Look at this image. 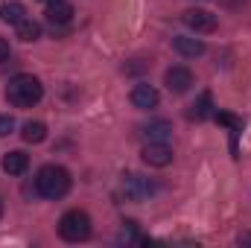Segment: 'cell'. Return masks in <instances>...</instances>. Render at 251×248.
<instances>
[{"mask_svg": "<svg viewBox=\"0 0 251 248\" xmlns=\"http://www.w3.org/2000/svg\"><path fill=\"white\" fill-rule=\"evenodd\" d=\"M173 47H176V53L184 56V59H196V56L204 53V41H201V38H193V35H178V38H173Z\"/></svg>", "mask_w": 251, "mask_h": 248, "instance_id": "obj_10", "label": "cell"}, {"mask_svg": "<svg viewBox=\"0 0 251 248\" xmlns=\"http://www.w3.org/2000/svg\"><path fill=\"white\" fill-rule=\"evenodd\" d=\"M15 131V120L9 114H0V137H9Z\"/></svg>", "mask_w": 251, "mask_h": 248, "instance_id": "obj_18", "label": "cell"}, {"mask_svg": "<svg viewBox=\"0 0 251 248\" xmlns=\"http://www.w3.org/2000/svg\"><path fill=\"white\" fill-rule=\"evenodd\" d=\"M164 82H167V88L173 91V94H187L190 85H193V73H190V67H170L167 73H164Z\"/></svg>", "mask_w": 251, "mask_h": 248, "instance_id": "obj_7", "label": "cell"}, {"mask_svg": "<svg viewBox=\"0 0 251 248\" xmlns=\"http://www.w3.org/2000/svg\"><path fill=\"white\" fill-rule=\"evenodd\" d=\"M21 137H24L26 143H44V140H47V125L38 123V120H29V123H24Z\"/></svg>", "mask_w": 251, "mask_h": 248, "instance_id": "obj_14", "label": "cell"}, {"mask_svg": "<svg viewBox=\"0 0 251 248\" xmlns=\"http://www.w3.org/2000/svg\"><path fill=\"white\" fill-rule=\"evenodd\" d=\"M44 3H56V0H44Z\"/></svg>", "mask_w": 251, "mask_h": 248, "instance_id": "obj_20", "label": "cell"}, {"mask_svg": "<svg viewBox=\"0 0 251 248\" xmlns=\"http://www.w3.org/2000/svg\"><path fill=\"white\" fill-rule=\"evenodd\" d=\"M41 97H44V85L29 73H18L6 85V99L15 108H32L35 102H41Z\"/></svg>", "mask_w": 251, "mask_h": 248, "instance_id": "obj_1", "label": "cell"}, {"mask_svg": "<svg viewBox=\"0 0 251 248\" xmlns=\"http://www.w3.org/2000/svg\"><path fill=\"white\" fill-rule=\"evenodd\" d=\"M18 38H21V41H38V38H41V24L32 21V18L21 21V24H18Z\"/></svg>", "mask_w": 251, "mask_h": 248, "instance_id": "obj_16", "label": "cell"}, {"mask_svg": "<svg viewBox=\"0 0 251 248\" xmlns=\"http://www.w3.org/2000/svg\"><path fill=\"white\" fill-rule=\"evenodd\" d=\"M181 21H184V26L193 29L196 35H199V32H213V29H216V15H210L207 9H187V12L181 15Z\"/></svg>", "mask_w": 251, "mask_h": 248, "instance_id": "obj_4", "label": "cell"}, {"mask_svg": "<svg viewBox=\"0 0 251 248\" xmlns=\"http://www.w3.org/2000/svg\"><path fill=\"white\" fill-rule=\"evenodd\" d=\"M0 21L3 24H12V26H18L21 21H26V6L24 3H3L0 6Z\"/></svg>", "mask_w": 251, "mask_h": 248, "instance_id": "obj_13", "label": "cell"}, {"mask_svg": "<svg viewBox=\"0 0 251 248\" xmlns=\"http://www.w3.org/2000/svg\"><path fill=\"white\" fill-rule=\"evenodd\" d=\"M158 102H161V97H158V91H155L152 85L140 82V85L131 88V105H134V108H140V111H152V108H158Z\"/></svg>", "mask_w": 251, "mask_h": 248, "instance_id": "obj_6", "label": "cell"}, {"mask_svg": "<svg viewBox=\"0 0 251 248\" xmlns=\"http://www.w3.org/2000/svg\"><path fill=\"white\" fill-rule=\"evenodd\" d=\"M143 134H146L149 143H167L173 137V125L167 123V120H155V123H149L143 128Z\"/></svg>", "mask_w": 251, "mask_h": 248, "instance_id": "obj_12", "label": "cell"}, {"mask_svg": "<svg viewBox=\"0 0 251 248\" xmlns=\"http://www.w3.org/2000/svg\"><path fill=\"white\" fill-rule=\"evenodd\" d=\"M47 24L53 26H67L73 21V6L67 0H56V3H47V12H44Z\"/></svg>", "mask_w": 251, "mask_h": 248, "instance_id": "obj_9", "label": "cell"}, {"mask_svg": "<svg viewBox=\"0 0 251 248\" xmlns=\"http://www.w3.org/2000/svg\"><path fill=\"white\" fill-rule=\"evenodd\" d=\"M59 234L64 243H85L91 237V216L85 210H67L59 219Z\"/></svg>", "mask_w": 251, "mask_h": 248, "instance_id": "obj_3", "label": "cell"}, {"mask_svg": "<svg viewBox=\"0 0 251 248\" xmlns=\"http://www.w3.org/2000/svg\"><path fill=\"white\" fill-rule=\"evenodd\" d=\"M123 193H126V198H131V201H143V198H149V196L155 193V184H152L149 178L131 173V175L123 178Z\"/></svg>", "mask_w": 251, "mask_h": 248, "instance_id": "obj_5", "label": "cell"}, {"mask_svg": "<svg viewBox=\"0 0 251 248\" xmlns=\"http://www.w3.org/2000/svg\"><path fill=\"white\" fill-rule=\"evenodd\" d=\"M0 167H3V173H6V175H24V173H26V167H29V158H26L24 152H6Z\"/></svg>", "mask_w": 251, "mask_h": 248, "instance_id": "obj_11", "label": "cell"}, {"mask_svg": "<svg viewBox=\"0 0 251 248\" xmlns=\"http://www.w3.org/2000/svg\"><path fill=\"white\" fill-rule=\"evenodd\" d=\"M190 117H193V120H204V117H210V94H207V91L199 97V102H193Z\"/></svg>", "mask_w": 251, "mask_h": 248, "instance_id": "obj_17", "label": "cell"}, {"mask_svg": "<svg viewBox=\"0 0 251 248\" xmlns=\"http://www.w3.org/2000/svg\"><path fill=\"white\" fill-rule=\"evenodd\" d=\"M216 123H222V125L231 128V152H234V158H237V134H240V128H243V120H237L234 114L216 111Z\"/></svg>", "mask_w": 251, "mask_h": 248, "instance_id": "obj_15", "label": "cell"}, {"mask_svg": "<svg viewBox=\"0 0 251 248\" xmlns=\"http://www.w3.org/2000/svg\"><path fill=\"white\" fill-rule=\"evenodd\" d=\"M0 216H3V204H0Z\"/></svg>", "mask_w": 251, "mask_h": 248, "instance_id": "obj_21", "label": "cell"}, {"mask_svg": "<svg viewBox=\"0 0 251 248\" xmlns=\"http://www.w3.org/2000/svg\"><path fill=\"white\" fill-rule=\"evenodd\" d=\"M143 161L149 167H170L173 164V149L167 143H146L143 146Z\"/></svg>", "mask_w": 251, "mask_h": 248, "instance_id": "obj_8", "label": "cell"}, {"mask_svg": "<svg viewBox=\"0 0 251 248\" xmlns=\"http://www.w3.org/2000/svg\"><path fill=\"white\" fill-rule=\"evenodd\" d=\"M35 190L44 196V198H62L70 190V173L64 167H56V164H47L38 170L35 175Z\"/></svg>", "mask_w": 251, "mask_h": 248, "instance_id": "obj_2", "label": "cell"}, {"mask_svg": "<svg viewBox=\"0 0 251 248\" xmlns=\"http://www.w3.org/2000/svg\"><path fill=\"white\" fill-rule=\"evenodd\" d=\"M0 62H9V44H6V38H0Z\"/></svg>", "mask_w": 251, "mask_h": 248, "instance_id": "obj_19", "label": "cell"}]
</instances>
